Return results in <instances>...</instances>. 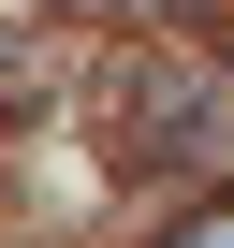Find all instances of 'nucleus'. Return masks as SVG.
Returning <instances> with one entry per match:
<instances>
[{"mask_svg":"<svg viewBox=\"0 0 234 248\" xmlns=\"http://www.w3.org/2000/svg\"><path fill=\"white\" fill-rule=\"evenodd\" d=\"M161 248H234V190H219V204H190V219H176Z\"/></svg>","mask_w":234,"mask_h":248,"instance_id":"2","label":"nucleus"},{"mask_svg":"<svg viewBox=\"0 0 234 248\" xmlns=\"http://www.w3.org/2000/svg\"><path fill=\"white\" fill-rule=\"evenodd\" d=\"M117 117H132V146H147V161H234V73H219V59H190V44L132 59Z\"/></svg>","mask_w":234,"mask_h":248,"instance_id":"1","label":"nucleus"},{"mask_svg":"<svg viewBox=\"0 0 234 248\" xmlns=\"http://www.w3.org/2000/svg\"><path fill=\"white\" fill-rule=\"evenodd\" d=\"M102 15H176V0H102Z\"/></svg>","mask_w":234,"mask_h":248,"instance_id":"3","label":"nucleus"}]
</instances>
